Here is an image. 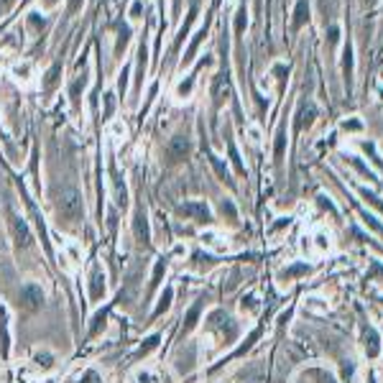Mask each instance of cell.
<instances>
[{"instance_id": "cell-1", "label": "cell", "mask_w": 383, "mask_h": 383, "mask_svg": "<svg viewBox=\"0 0 383 383\" xmlns=\"http://www.w3.org/2000/svg\"><path fill=\"white\" fill-rule=\"evenodd\" d=\"M56 215L64 225H77L85 217V202L82 195L74 186H64L56 195Z\"/></svg>"}, {"instance_id": "cell-2", "label": "cell", "mask_w": 383, "mask_h": 383, "mask_svg": "<svg viewBox=\"0 0 383 383\" xmlns=\"http://www.w3.org/2000/svg\"><path fill=\"white\" fill-rule=\"evenodd\" d=\"M8 230H11V238H13L18 250H28L33 245V235H31L28 222L23 217H18L16 212H8Z\"/></svg>"}, {"instance_id": "cell-3", "label": "cell", "mask_w": 383, "mask_h": 383, "mask_svg": "<svg viewBox=\"0 0 383 383\" xmlns=\"http://www.w3.org/2000/svg\"><path fill=\"white\" fill-rule=\"evenodd\" d=\"M44 301H46V294H44V289L38 286V284H26V286H21V291H18L21 309H26V312H38V309L44 306Z\"/></svg>"}, {"instance_id": "cell-4", "label": "cell", "mask_w": 383, "mask_h": 383, "mask_svg": "<svg viewBox=\"0 0 383 383\" xmlns=\"http://www.w3.org/2000/svg\"><path fill=\"white\" fill-rule=\"evenodd\" d=\"M189 153H191V141L186 136H174L164 148L166 164H181V161L189 159Z\"/></svg>"}, {"instance_id": "cell-5", "label": "cell", "mask_w": 383, "mask_h": 383, "mask_svg": "<svg viewBox=\"0 0 383 383\" xmlns=\"http://www.w3.org/2000/svg\"><path fill=\"white\" fill-rule=\"evenodd\" d=\"M179 215L189 217V220H197V222H210V207L207 202H184L176 207Z\"/></svg>"}, {"instance_id": "cell-6", "label": "cell", "mask_w": 383, "mask_h": 383, "mask_svg": "<svg viewBox=\"0 0 383 383\" xmlns=\"http://www.w3.org/2000/svg\"><path fill=\"white\" fill-rule=\"evenodd\" d=\"M133 235L141 245H151V227H148V217H146V210L138 207L136 210V217H133Z\"/></svg>"}, {"instance_id": "cell-7", "label": "cell", "mask_w": 383, "mask_h": 383, "mask_svg": "<svg viewBox=\"0 0 383 383\" xmlns=\"http://www.w3.org/2000/svg\"><path fill=\"white\" fill-rule=\"evenodd\" d=\"M105 296V274L102 268L95 263L92 266V274H90V299L92 301H100Z\"/></svg>"}, {"instance_id": "cell-8", "label": "cell", "mask_w": 383, "mask_h": 383, "mask_svg": "<svg viewBox=\"0 0 383 383\" xmlns=\"http://www.w3.org/2000/svg\"><path fill=\"white\" fill-rule=\"evenodd\" d=\"M314 118H317V107H314L312 102H304V105L299 107V112H296V123H294L296 133H301L304 128H309V125L314 123Z\"/></svg>"}, {"instance_id": "cell-9", "label": "cell", "mask_w": 383, "mask_h": 383, "mask_svg": "<svg viewBox=\"0 0 383 383\" xmlns=\"http://www.w3.org/2000/svg\"><path fill=\"white\" fill-rule=\"evenodd\" d=\"M8 350H11V335H8V309L0 306V353L3 358H8Z\"/></svg>"}, {"instance_id": "cell-10", "label": "cell", "mask_w": 383, "mask_h": 383, "mask_svg": "<svg viewBox=\"0 0 383 383\" xmlns=\"http://www.w3.org/2000/svg\"><path fill=\"white\" fill-rule=\"evenodd\" d=\"M363 348H365V353H368V358H375V355L380 353V342H378V332H375L373 327H368V330L363 332Z\"/></svg>"}, {"instance_id": "cell-11", "label": "cell", "mask_w": 383, "mask_h": 383, "mask_svg": "<svg viewBox=\"0 0 383 383\" xmlns=\"http://www.w3.org/2000/svg\"><path fill=\"white\" fill-rule=\"evenodd\" d=\"M171 299H174V289H171V286H166V289L161 291V296H159V304H156V309H153L151 320H159L164 312H169V306H171Z\"/></svg>"}, {"instance_id": "cell-12", "label": "cell", "mask_w": 383, "mask_h": 383, "mask_svg": "<svg viewBox=\"0 0 383 383\" xmlns=\"http://www.w3.org/2000/svg\"><path fill=\"white\" fill-rule=\"evenodd\" d=\"M164 274H166V258H161L156 266H153V276H151V284H148V294H153V289L161 284Z\"/></svg>"}, {"instance_id": "cell-13", "label": "cell", "mask_w": 383, "mask_h": 383, "mask_svg": "<svg viewBox=\"0 0 383 383\" xmlns=\"http://www.w3.org/2000/svg\"><path fill=\"white\" fill-rule=\"evenodd\" d=\"M309 18V6H306V0H299L296 3V11H294V28H301Z\"/></svg>"}, {"instance_id": "cell-14", "label": "cell", "mask_w": 383, "mask_h": 383, "mask_svg": "<svg viewBox=\"0 0 383 383\" xmlns=\"http://www.w3.org/2000/svg\"><path fill=\"white\" fill-rule=\"evenodd\" d=\"M200 312H202V301H197V304L186 312V320H184V335H186L189 330H195V325H197V320H200Z\"/></svg>"}, {"instance_id": "cell-15", "label": "cell", "mask_w": 383, "mask_h": 383, "mask_svg": "<svg viewBox=\"0 0 383 383\" xmlns=\"http://www.w3.org/2000/svg\"><path fill=\"white\" fill-rule=\"evenodd\" d=\"M159 340H161V335H151L148 340H143V345H141L138 353H136V360H138V358H146L151 350H156V348H159Z\"/></svg>"}, {"instance_id": "cell-16", "label": "cell", "mask_w": 383, "mask_h": 383, "mask_svg": "<svg viewBox=\"0 0 383 383\" xmlns=\"http://www.w3.org/2000/svg\"><path fill=\"white\" fill-rule=\"evenodd\" d=\"M304 274H309V266H306V263H294L291 268H286V271L281 274V279L291 281V279H296V276H304Z\"/></svg>"}, {"instance_id": "cell-17", "label": "cell", "mask_w": 383, "mask_h": 383, "mask_svg": "<svg viewBox=\"0 0 383 383\" xmlns=\"http://www.w3.org/2000/svg\"><path fill=\"white\" fill-rule=\"evenodd\" d=\"M33 363L41 368V370H49V368L54 365V355L46 353V350H38V353H33Z\"/></svg>"}, {"instance_id": "cell-18", "label": "cell", "mask_w": 383, "mask_h": 383, "mask_svg": "<svg viewBox=\"0 0 383 383\" xmlns=\"http://www.w3.org/2000/svg\"><path fill=\"white\" fill-rule=\"evenodd\" d=\"M205 36H207V28H202V31L195 36V41L189 44V49H186V54H184V64H189L191 59H195V54H197V46L202 44V38H205Z\"/></svg>"}, {"instance_id": "cell-19", "label": "cell", "mask_w": 383, "mask_h": 383, "mask_svg": "<svg viewBox=\"0 0 383 383\" xmlns=\"http://www.w3.org/2000/svg\"><path fill=\"white\" fill-rule=\"evenodd\" d=\"M59 74H61V64L56 61V64H54V67L46 72V80H44V87H46V90H54V87H56V82H59Z\"/></svg>"}, {"instance_id": "cell-20", "label": "cell", "mask_w": 383, "mask_h": 383, "mask_svg": "<svg viewBox=\"0 0 383 383\" xmlns=\"http://www.w3.org/2000/svg\"><path fill=\"white\" fill-rule=\"evenodd\" d=\"M284 151H286V131L281 128V131L276 133V146H274V156H276V161L284 159Z\"/></svg>"}, {"instance_id": "cell-21", "label": "cell", "mask_w": 383, "mask_h": 383, "mask_svg": "<svg viewBox=\"0 0 383 383\" xmlns=\"http://www.w3.org/2000/svg\"><path fill=\"white\" fill-rule=\"evenodd\" d=\"M112 184H115V197H118V205H125V184L120 181L118 174H115V169H112Z\"/></svg>"}, {"instance_id": "cell-22", "label": "cell", "mask_w": 383, "mask_h": 383, "mask_svg": "<svg viewBox=\"0 0 383 383\" xmlns=\"http://www.w3.org/2000/svg\"><path fill=\"white\" fill-rule=\"evenodd\" d=\"M210 161H212V166H215V171H217V176L222 179V181H230V176H227V169H225V164L217 159V156H212L210 153Z\"/></svg>"}, {"instance_id": "cell-23", "label": "cell", "mask_w": 383, "mask_h": 383, "mask_svg": "<svg viewBox=\"0 0 383 383\" xmlns=\"http://www.w3.org/2000/svg\"><path fill=\"white\" fill-rule=\"evenodd\" d=\"M227 148H230V159H233V164H235V171H238V174H245V166H243V161H240V156H238V151H235L233 141L227 143Z\"/></svg>"}, {"instance_id": "cell-24", "label": "cell", "mask_w": 383, "mask_h": 383, "mask_svg": "<svg viewBox=\"0 0 383 383\" xmlns=\"http://www.w3.org/2000/svg\"><path fill=\"white\" fill-rule=\"evenodd\" d=\"M245 26H248V13L243 8V11H238V18H235V33H243Z\"/></svg>"}, {"instance_id": "cell-25", "label": "cell", "mask_w": 383, "mask_h": 383, "mask_svg": "<svg viewBox=\"0 0 383 383\" xmlns=\"http://www.w3.org/2000/svg\"><path fill=\"white\" fill-rule=\"evenodd\" d=\"M118 36H120V38H118V51H120V49H125L128 38H131V28H128V26H120V28H118Z\"/></svg>"}, {"instance_id": "cell-26", "label": "cell", "mask_w": 383, "mask_h": 383, "mask_svg": "<svg viewBox=\"0 0 383 383\" xmlns=\"http://www.w3.org/2000/svg\"><path fill=\"white\" fill-rule=\"evenodd\" d=\"M138 56H141V59H138V82H141V80H143V72H146V49H143V46H141Z\"/></svg>"}, {"instance_id": "cell-27", "label": "cell", "mask_w": 383, "mask_h": 383, "mask_svg": "<svg viewBox=\"0 0 383 383\" xmlns=\"http://www.w3.org/2000/svg\"><path fill=\"white\" fill-rule=\"evenodd\" d=\"M222 212H227V220H230V222H235V207H233V202H230V200L222 202Z\"/></svg>"}, {"instance_id": "cell-28", "label": "cell", "mask_w": 383, "mask_h": 383, "mask_svg": "<svg viewBox=\"0 0 383 383\" xmlns=\"http://www.w3.org/2000/svg\"><path fill=\"white\" fill-rule=\"evenodd\" d=\"M112 107H115V97H112V95H105V112H102V118H110Z\"/></svg>"}, {"instance_id": "cell-29", "label": "cell", "mask_w": 383, "mask_h": 383, "mask_svg": "<svg viewBox=\"0 0 383 383\" xmlns=\"http://www.w3.org/2000/svg\"><path fill=\"white\" fill-rule=\"evenodd\" d=\"M85 85H87V80H85V77H82V80H77V82L72 85V97H74V100L80 97V90H85Z\"/></svg>"}, {"instance_id": "cell-30", "label": "cell", "mask_w": 383, "mask_h": 383, "mask_svg": "<svg viewBox=\"0 0 383 383\" xmlns=\"http://www.w3.org/2000/svg\"><path fill=\"white\" fill-rule=\"evenodd\" d=\"M363 197H365V200H368V202H370L373 207H378V210H383V202H380V200H378L375 195H370V191H365V189H363Z\"/></svg>"}, {"instance_id": "cell-31", "label": "cell", "mask_w": 383, "mask_h": 383, "mask_svg": "<svg viewBox=\"0 0 383 383\" xmlns=\"http://www.w3.org/2000/svg\"><path fill=\"white\" fill-rule=\"evenodd\" d=\"M191 82H195V77H189L186 82H181V85H179V95H181V97H184V95H189V90H191Z\"/></svg>"}, {"instance_id": "cell-32", "label": "cell", "mask_w": 383, "mask_h": 383, "mask_svg": "<svg viewBox=\"0 0 383 383\" xmlns=\"http://www.w3.org/2000/svg\"><path fill=\"white\" fill-rule=\"evenodd\" d=\"M38 16H41V13H31V26H33V28H44V23H46V21H44V18H38Z\"/></svg>"}, {"instance_id": "cell-33", "label": "cell", "mask_w": 383, "mask_h": 383, "mask_svg": "<svg viewBox=\"0 0 383 383\" xmlns=\"http://www.w3.org/2000/svg\"><path fill=\"white\" fill-rule=\"evenodd\" d=\"M128 72H131V67H125V69H123V74H120V92H125V85H128Z\"/></svg>"}, {"instance_id": "cell-34", "label": "cell", "mask_w": 383, "mask_h": 383, "mask_svg": "<svg viewBox=\"0 0 383 383\" xmlns=\"http://www.w3.org/2000/svg\"><path fill=\"white\" fill-rule=\"evenodd\" d=\"M16 3V0H0V16H3V13H8V8Z\"/></svg>"}, {"instance_id": "cell-35", "label": "cell", "mask_w": 383, "mask_h": 383, "mask_svg": "<svg viewBox=\"0 0 383 383\" xmlns=\"http://www.w3.org/2000/svg\"><path fill=\"white\" fill-rule=\"evenodd\" d=\"M82 3H85V0H69V13L80 11V8H82Z\"/></svg>"}, {"instance_id": "cell-36", "label": "cell", "mask_w": 383, "mask_h": 383, "mask_svg": "<svg viewBox=\"0 0 383 383\" xmlns=\"http://www.w3.org/2000/svg\"><path fill=\"white\" fill-rule=\"evenodd\" d=\"M16 74L21 77V80H28V77H26V74H28V67H26V64H23V67H16Z\"/></svg>"}, {"instance_id": "cell-37", "label": "cell", "mask_w": 383, "mask_h": 383, "mask_svg": "<svg viewBox=\"0 0 383 383\" xmlns=\"http://www.w3.org/2000/svg\"><path fill=\"white\" fill-rule=\"evenodd\" d=\"M345 131H360V123H358V120H350V123H345Z\"/></svg>"}, {"instance_id": "cell-38", "label": "cell", "mask_w": 383, "mask_h": 383, "mask_svg": "<svg viewBox=\"0 0 383 383\" xmlns=\"http://www.w3.org/2000/svg\"><path fill=\"white\" fill-rule=\"evenodd\" d=\"M131 13L138 18V13H141V0H136V3H133V8H131Z\"/></svg>"}, {"instance_id": "cell-39", "label": "cell", "mask_w": 383, "mask_h": 383, "mask_svg": "<svg viewBox=\"0 0 383 383\" xmlns=\"http://www.w3.org/2000/svg\"><path fill=\"white\" fill-rule=\"evenodd\" d=\"M337 36H340V31H337V28H330V41H332V44L337 41Z\"/></svg>"}, {"instance_id": "cell-40", "label": "cell", "mask_w": 383, "mask_h": 383, "mask_svg": "<svg viewBox=\"0 0 383 383\" xmlns=\"http://www.w3.org/2000/svg\"><path fill=\"white\" fill-rule=\"evenodd\" d=\"M44 6H46V8H51V6H56V0H44Z\"/></svg>"}, {"instance_id": "cell-41", "label": "cell", "mask_w": 383, "mask_h": 383, "mask_svg": "<svg viewBox=\"0 0 383 383\" xmlns=\"http://www.w3.org/2000/svg\"><path fill=\"white\" fill-rule=\"evenodd\" d=\"M365 3H368V6H373V3H375V0H365Z\"/></svg>"}]
</instances>
